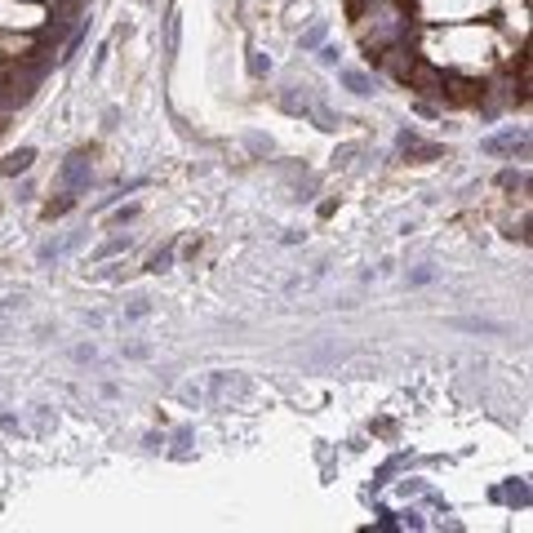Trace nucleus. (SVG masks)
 <instances>
[{
    "mask_svg": "<svg viewBox=\"0 0 533 533\" xmlns=\"http://www.w3.org/2000/svg\"><path fill=\"white\" fill-rule=\"evenodd\" d=\"M147 302H151V298H133L129 307H125V316H147Z\"/></svg>",
    "mask_w": 533,
    "mask_h": 533,
    "instance_id": "20",
    "label": "nucleus"
},
{
    "mask_svg": "<svg viewBox=\"0 0 533 533\" xmlns=\"http://www.w3.org/2000/svg\"><path fill=\"white\" fill-rule=\"evenodd\" d=\"M187 444H191V427H183V431H178V449H174V458H191V449H187Z\"/></svg>",
    "mask_w": 533,
    "mask_h": 533,
    "instance_id": "17",
    "label": "nucleus"
},
{
    "mask_svg": "<svg viewBox=\"0 0 533 533\" xmlns=\"http://www.w3.org/2000/svg\"><path fill=\"white\" fill-rule=\"evenodd\" d=\"M480 147L484 151H489V156H502V151H520V160H525V156H529V133L525 129H502V133H493V138H484L480 142Z\"/></svg>",
    "mask_w": 533,
    "mask_h": 533,
    "instance_id": "2",
    "label": "nucleus"
},
{
    "mask_svg": "<svg viewBox=\"0 0 533 533\" xmlns=\"http://www.w3.org/2000/svg\"><path fill=\"white\" fill-rule=\"evenodd\" d=\"M58 187L71 191V196H80L84 187H89V156L76 151V156H67L63 169H58Z\"/></svg>",
    "mask_w": 533,
    "mask_h": 533,
    "instance_id": "1",
    "label": "nucleus"
},
{
    "mask_svg": "<svg viewBox=\"0 0 533 533\" xmlns=\"http://www.w3.org/2000/svg\"><path fill=\"white\" fill-rule=\"evenodd\" d=\"M31 165H36V147H18V151H9V156H5L0 174H5V178H18V174H27Z\"/></svg>",
    "mask_w": 533,
    "mask_h": 533,
    "instance_id": "3",
    "label": "nucleus"
},
{
    "mask_svg": "<svg viewBox=\"0 0 533 533\" xmlns=\"http://www.w3.org/2000/svg\"><path fill=\"white\" fill-rule=\"evenodd\" d=\"M84 36H89V27H84V22H80V27H76V36H71V40L63 45V54H58V63H71V58H76V54H80V45H84Z\"/></svg>",
    "mask_w": 533,
    "mask_h": 533,
    "instance_id": "10",
    "label": "nucleus"
},
{
    "mask_svg": "<svg viewBox=\"0 0 533 533\" xmlns=\"http://www.w3.org/2000/svg\"><path fill=\"white\" fill-rule=\"evenodd\" d=\"M502 498L511 502V506H529V484H525V480H506Z\"/></svg>",
    "mask_w": 533,
    "mask_h": 533,
    "instance_id": "9",
    "label": "nucleus"
},
{
    "mask_svg": "<svg viewBox=\"0 0 533 533\" xmlns=\"http://www.w3.org/2000/svg\"><path fill=\"white\" fill-rule=\"evenodd\" d=\"M458 329H476V333H502V324H493V320H458Z\"/></svg>",
    "mask_w": 533,
    "mask_h": 533,
    "instance_id": "14",
    "label": "nucleus"
},
{
    "mask_svg": "<svg viewBox=\"0 0 533 533\" xmlns=\"http://www.w3.org/2000/svg\"><path fill=\"white\" fill-rule=\"evenodd\" d=\"M280 107H285L289 116H307L311 112V93L302 89V84H289V89L280 93Z\"/></svg>",
    "mask_w": 533,
    "mask_h": 533,
    "instance_id": "5",
    "label": "nucleus"
},
{
    "mask_svg": "<svg viewBox=\"0 0 533 533\" xmlns=\"http://www.w3.org/2000/svg\"><path fill=\"white\" fill-rule=\"evenodd\" d=\"M249 71H253V76H266V71H271V58L258 54V50H249Z\"/></svg>",
    "mask_w": 533,
    "mask_h": 533,
    "instance_id": "16",
    "label": "nucleus"
},
{
    "mask_svg": "<svg viewBox=\"0 0 533 533\" xmlns=\"http://www.w3.org/2000/svg\"><path fill=\"white\" fill-rule=\"evenodd\" d=\"M76 245H80V232H71V236H63V240H50V245H40V262L50 266V262L63 258V253H71Z\"/></svg>",
    "mask_w": 533,
    "mask_h": 533,
    "instance_id": "6",
    "label": "nucleus"
},
{
    "mask_svg": "<svg viewBox=\"0 0 533 533\" xmlns=\"http://www.w3.org/2000/svg\"><path fill=\"white\" fill-rule=\"evenodd\" d=\"M324 31H329V22H324V18L311 22V27L298 36V45H302V50H320V45H324Z\"/></svg>",
    "mask_w": 533,
    "mask_h": 533,
    "instance_id": "7",
    "label": "nucleus"
},
{
    "mask_svg": "<svg viewBox=\"0 0 533 533\" xmlns=\"http://www.w3.org/2000/svg\"><path fill=\"white\" fill-rule=\"evenodd\" d=\"M129 218H138V204H129V209H120V213H112V223H129Z\"/></svg>",
    "mask_w": 533,
    "mask_h": 533,
    "instance_id": "23",
    "label": "nucleus"
},
{
    "mask_svg": "<svg viewBox=\"0 0 533 533\" xmlns=\"http://www.w3.org/2000/svg\"><path fill=\"white\" fill-rule=\"evenodd\" d=\"M338 80H343L347 89L356 93V98H369V93H373V80H369V71H360V67H343V71H338Z\"/></svg>",
    "mask_w": 533,
    "mask_h": 533,
    "instance_id": "4",
    "label": "nucleus"
},
{
    "mask_svg": "<svg viewBox=\"0 0 533 533\" xmlns=\"http://www.w3.org/2000/svg\"><path fill=\"white\" fill-rule=\"evenodd\" d=\"M431 280H435V266L431 262H422V266L409 271V285H431Z\"/></svg>",
    "mask_w": 533,
    "mask_h": 533,
    "instance_id": "15",
    "label": "nucleus"
},
{
    "mask_svg": "<svg viewBox=\"0 0 533 533\" xmlns=\"http://www.w3.org/2000/svg\"><path fill=\"white\" fill-rule=\"evenodd\" d=\"M320 63H324V67H338V50H329V45H320Z\"/></svg>",
    "mask_w": 533,
    "mask_h": 533,
    "instance_id": "22",
    "label": "nucleus"
},
{
    "mask_svg": "<svg viewBox=\"0 0 533 533\" xmlns=\"http://www.w3.org/2000/svg\"><path fill=\"white\" fill-rule=\"evenodd\" d=\"M71 204H76V196H71V191H63L58 200H50V204H45V218H63V213L71 209Z\"/></svg>",
    "mask_w": 533,
    "mask_h": 533,
    "instance_id": "13",
    "label": "nucleus"
},
{
    "mask_svg": "<svg viewBox=\"0 0 533 533\" xmlns=\"http://www.w3.org/2000/svg\"><path fill=\"white\" fill-rule=\"evenodd\" d=\"M249 147L258 156H271V138H258V133H249Z\"/></svg>",
    "mask_w": 533,
    "mask_h": 533,
    "instance_id": "18",
    "label": "nucleus"
},
{
    "mask_svg": "<svg viewBox=\"0 0 533 533\" xmlns=\"http://www.w3.org/2000/svg\"><path fill=\"white\" fill-rule=\"evenodd\" d=\"M178 36H183V22H178V14L165 18V58L178 54Z\"/></svg>",
    "mask_w": 533,
    "mask_h": 533,
    "instance_id": "8",
    "label": "nucleus"
},
{
    "mask_svg": "<svg viewBox=\"0 0 533 533\" xmlns=\"http://www.w3.org/2000/svg\"><path fill=\"white\" fill-rule=\"evenodd\" d=\"M498 183H502V187H525V174H516V169H506V174L498 178Z\"/></svg>",
    "mask_w": 533,
    "mask_h": 533,
    "instance_id": "21",
    "label": "nucleus"
},
{
    "mask_svg": "<svg viewBox=\"0 0 533 533\" xmlns=\"http://www.w3.org/2000/svg\"><path fill=\"white\" fill-rule=\"evenodd\" d=\"M129 245H133V240H112V245H103V249H98V258H112V253L129 249Z\"/></svg>",
    "mask_w": 533,
    "mask_h": 533,
    "instance_id": "19",
    "label": "nucleus"
},
{
    "mask_svg": "<svg viewBox=\"0 0 533 533\" xmlns=\"http://www.w3.org/2000/svg\"><path fill=\"white\" fill-rule=\"evenodd\" d=\"M169 266H174V245H165L160 253H151V262H147V271H156V276H160V271H169Z\"/></svg>",
    "mask_w": 533,
    "mask_h": 533,
    "instance_id": "12",
    "label": "nucleus"
},
{
    "mask_svg": "<svg viewBox=\"0 0 533 533\" xmlns=\"http://www.w3.org/2000/svg\"><path fill=\"white\" fill-rule=\"evenodd\" d=\"M307 116H316V120H320V129H338V125H343V116H333L324 103H311V112H307Z\"/></svg>",
    "mask_w": 533,
    "mask_h": 533,
    "instance_id": "11",
    "label": "nucleus"
}]
</instances>
